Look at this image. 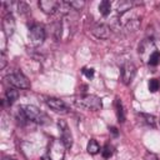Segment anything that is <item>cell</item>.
Here are the masks:
<instances>
[{
  "instance_id": "obj_18",
  "label": "cell",
  "mask_w": 160,
  "mask_h": 160,
  "mask_svg": "<svg viewBox=\"0 0 160 160\" xmlns=\"http://www.w3.org/2000/svg\"><path fill=\"white\" fill-rule=\"evenodd\" d=\"M99 11L102 16H108L111 11V4L109 0H102L100 4H99Z\"/></svg>"
},
{
  "instance_id": "obj_12",
  "label": "cell",
  "mask_w": 160,
  "mask_h": 160,
  "mask_svg": "<svg viewBox=\"0 0 160 160\" xmlns=\"http://www.w3.org/2000/svg\"><path fill=\"white\" fill-rule=\"evenodd\" d=\"M91 34L98 39H108L111 34V28L106 24H96L91 29Z\"/></svg>"
},
{
  "instance_id": "obj_10",
  "label": "cell",
  "mask_w": 160,
  "mask_h": 160,
  "mask_svg": "<svg viewBox=\"0 0 160 160\" xmlns=\"http://www.w3.org/2000/svg\"><path fill=\"white\" fill-rule=\"evenodd\" d=\"M58 126L60 129V132H61V141L64 142L65 148L69 149L71 148L72 145V136H71V132L68 128V124L64 121V120H59L58 121Z\"/></svg>"
},
{
  "instance_id": "obj_14",
  "label": "cell",
  "mask_w": 160,
  "mask_h": 160,
  "mask_svg": "<svg viewBox=\"0 0 160 160\" xmlns=\"http://www.w3.org/2000/svg\"><path fill=\"white\" fill-rule=\"evenodd\" d=\"M132 6H134V2L132 1H130V0H121L116 5V11H118L119 15H122L126 11H129Z\"/></svg>"
},
{
  "instance_id": "obj_9",
  "label": "cell",
  "mask_w": 160,
  "mask_h": 160,
  "mask_svg": "<svg viewBox=\"0 0 160 160\" xmlns=\"http://www.w3.org/2000/svg\"><path fill=\"white\" fill-rule=\"evenodd\" d=\"M46 105L51 110H54L55 112H59V114H68L69 112L68 105L61 99H58V98H48L46 99Z\"/></svg>"
},
{
  "instance_id": "obj_17",
  "label": "cell",
  "mask_w": 160,
  "mask_h": 160,
  "mask_svg": "<svg viewBox=\"0 0 160 160\" xmlns=\"http://www.w3.org/2000/svg\"><path fill=\"white\" fill-rule=\"evenodd\" d=\"M5 95H6V100H8V102L11 105V104H14V102L18 100V98H19V91H18L16 89L9 88V89L6 90V92H5Z\"/></svg>"
},
{
  "instance_id": "obj_5",
  "label": "cell",
  "mask_w": 160,
  "mask_h": 160,
  "mask_svg": "<svg viewBox=\"0 0 160 160\" xmlns=\"http://www.w3.org/2000/svg\"><path fill=\"white\" fill-rule=\"evenodd\" d=\"M65 145L64 142L60 140H52L50 146H49V150H48V155L50 156L51 160H62L64 159V155H65Z\"/></svg>"
},
{
  "instance_id": "obj_19",
  "label": "cell",
  "mask_w": 160,
  "mask_h": 160,
  "mask_svg": "<svg viewBox=\"0 0 160 160\" xmlns=\"http://www.w3.org/2000/svg\"><path fill=\"white\" fill-rule=\"evenodd\" d=\"M88 152L90 155H96L99 151H100V145L98 144V141L95 139H91L89 142H88V148H86Z\"/></svg>"
},
{
  "instance_id": "obj_22",
  "label": "cell",
  "mask_w": 160,
  "mask_h": 160,
  "mask_svg": "<svg viewBox=\"0 0 160 160\" xmlns=\"http://www.w3.org/2000/svg\"><path fill=\"white\" fill-rule=\"evenodd\" d=\"M68 4H69V6L71 8V9H74V10H81L84 6H85V1L84 0H78V1H68Z\"/></svg>"
},
{
  "instance_id": "obj_31",
  "label": "cell",
  "mask_w": 160,
  "mask_h": 160,
  "mask_svg": "<svg viewBox=\"0 0 160 160\" xmlns=\"http://www.w3.org/2000/svg\"><path fill=\"white\" fill-rule=\"evenodd\" d=\"M8 160H16V159H8Z\"/></svg>"
},
{
  "instance_id": "obj_27",
  "label": "cell",
  "mask_w": 160,
  "mask_h": 160,
  "mask_svg": "<svg viewBox=\"0 0 160 160\" xmlns=\"http://www.w3.org/2000/svg\"><path fill=\"white\" fill-rule=\"evenodd\" d=\"M19 12H21V14H25V12H28L30 9H29V6H28V4H25V2H19Z\"/></svg>"
},
{
  "instance_id": "obj_6",
  "label": "cell",
  "mask_w": 160,
  "mask_h": 160,
  "mask_svg": "<svg viewBox=\"0 0 160 160\" xmlns=\"http://www.w3.org/2000/svg\"><path fill=\"white\" fill-rule=\"evenodd\" d=\"M6 81L12 85L16 89H29L30 88V81L29 79L21 74V72H12L6 76Z\"/></svg>"
},
{
  "instance_id": "obj_29",
  "label": "cell",
  "mask_w": 160,
  "mask_h": 160,
  "mask_svg": "<svg viewBox=\"0 0 160 160\" xmlns=\"http://www.w3.org/2000/svg\"><path fill=\"white\" fill-rule=\"evenodd\" d=\"M109 130H110V132H111L114 136H118V134H119V132H118V129H116V128L111 126V128H109Z\"/></svg>"
},
{
  "instance_id": "obj_30",
  "label": "cell",
  "mask_w": 160,
  "mask_h": 160,
  "mask_svg": "<svg viewBox=\"0 0 160 160\" xmlns=\"http://www.w3.org/2000/svg\"><path fill=\"white\" fill-rule=\"evenodd\" d=\"M40 160H51V159H50V156H49V155L46 154V155H44V156H42V158H41Z\"/></svg>"
},
{
  "instance_id": "obj_24",
  "label": "cell",
  "mask_w": 160,
  "mask_h": 160,
  "mask_svg": "<svg viewBox=\"0 0 160 160\" xmlns=\"http://www.w3.org/2000/svg\"><path fill=\"white\" fill-rule=\"evenodd\" d=\"M101 154H102V158H104V159H110L111 155H112V148L109 146V145H106V146L102 149Z\"/></svg>"
},
{
  "instance_id": "obj_8",
  "label": "cell",
  "mask_w": 160,
  "mask_h": 160,
  "mask_svg": "<svg viewBox=\"0 0 160 160\" xmlns=\"http://www.w3.org/2000/svg\"><path fill=\"white\" fill-rule=\"evenodd\" d=\"M40 10L46 14V15H54L59 9H60V5L61 2L60 1H56V0H40L38 2Z\"/></svg>"
},
{
  "instance_id": "obj_11",
  "label": "cell",
  "mask_w": 160,
  "mask_h": 160,
  "mask_svg": "<svg viewBox=\"0 0 160 160\" xmlns=\"http://www.w3.org/2000/svg\"><path fill=\"white\" fill-rule=\"evenodd\" d=\"M15 29H16V24H15L14 16L11 14L5 15L4 19H2V31H4L5 36L6 38H10L14 34Z\"/></svg>"
},
{
  "instance_id": "obj_7",
  "label": "cell",
  "mask_w": 160,
  "mask_h": 160,
  "mask_svg": "<svg viewBox=\"0 0 160 160\" xmlns=\"http://www.w3.org/2000/svg\"><path fill=\"white\" fill-rule=\"evenodd\" d=\"M136 74V66L131 61H126L121 65V80L125 85H129Z\"/></svg>"
},
{
  "instance_id": "obj_28",
  "label": "cell",
  "mask_w": 160,
  "mask_h": 160,
  "mask_svg": "<svg viewBox=\"0 0 160 160\" xmlns=\"http://www.w3.org/2000/svg\"><path fill=\"white\" fill-rule=\"evenodd\" d=\"M0 60H1V64H0V69L2 70V69L5 68V65H6V58H5V54H4V51H1V55H0Z\"/></svg>"
},
{
  "instance_id": "obj_23",
  "label": "cell",
  "mask_w": 160,
  "mask_h": 160,
  "mask_svg": "<svg viewBox=\"0 0 160 160\" xmlns=\"http://www.w3.org/2000/svg\"><path fill=\"white\" fill-rule=\"evenodd\" d=\"M159 62H160V52H159V51H155V52L150 56L148 64H149L150 66H156Z\"/></svg>"
},
{
  "instance_id": "obj_26",
  "label": "cell",
  "mask_w": 160,
  "mask_h": 160,
  "mask_svg": "<svg viewBox=\"0 0 160 160\" xmlns=\"http://www.w3.org/2000/svg\"><path fill=\"white\" fill-rule=\"evenodd\" d=\"M142 160H159V158H158V155H156V154H154V152H150V151H148V152H146V154L144 155Z\"/></svg>"
},
{
  "instance_id": "obj_15",
  "label": "cell",
  "mask_w": 160,
  "mask_h": 160,
  "mask_svg": "<svg viewBox=\"0 0 160 160\" xmlns=\"http://www.w3.org/2000/svg\"><path fill=\"white\" fill-rule=\"evenodd\" d=\"M115 112H116V118H118L119 122H124L125 121V112H124L122 104L119 99H115Z\"/></svg>"
},
{
  "instance_id": "obj_13",
  "label": "cell",
  "mask_w": 160,
  "mask_h": 160,
  "mask_svg": "<svg viewBox=\"0 0 160 160\" xmlns=\"http://www.w3.org/2000/svg\"><path fill=\"white\" fill-rule=\"evenodd\" d=\"M148 38L151 40H160V24L159 22H152L148 26L146 29Z\"/></svg>"
},
{
  "instance_id": "obj_25",
  "label": "cell",
  "mask_w": 160,
  "mask_h": 160,
  "mask_svg": "<svg viewBox=\"0 0 160 160\" xmlns=\"http://www.w3.org/2000/svg\"><path fill=\"white\" fill-rule=\"evenodd\" d=\"M94 72H95V71H94L92 68H84V69H82V74H84L88 79H91V78L94 76Z\"/></svg>"
},
{
  "instance_id": "obj_20",
  "label": "cell",
  "mask_w": 160,
  "mask_h": 160,
  "mask_svg": "<svg viewBox=\"0 0 160 160\" xmlns=\"http://www.w3.org/2000/svg\"><path fill=\"white\" fill-rule=\"evenodd\" d=\"M140 118L142 119V121L149 125V126H155L156 125V118L154 115H150V114H140Z\"/></svg>"
},
{
  "instance_id": "obj_1",
  "label": "cell",
  "mask_w": 160,
  "mask_h": 160,
  "mask_svg": "<svg viewBox=\"0 0 160 160\" xmlns=\"http://www.w3.org/2000/svg\"><path fill=\"white\" fill-rule=\"evenodd\" d=\"M74 104L79 108L91 110V111H98L102 108V101L99 96L92 95V94H82L78 95L74 98Z\"/></svg>"
},
{
  "instance_id": "obj_4",
  "label": "cell",
  "mask_w": 160,
  "mask_h": 160,
  "mask_svg": "<svg viewBox=\"0 0 160 160\" xmlns=\"http://www.w3.org/2000/svg\"><path fill=\"white\" fill-rule=\"evenodd\" d=\"M29 39L31 40L32 45L38 46L41 45L45 40V29L40 24H31L29 28Z\"/></svg>"
},
{
  "instance_id": "obj_16",
  "label": "cell",
  "mask_w": 160,
  "mask_h": 160,
  "mask_svg": "<svg viewBox=\"0 0 160 160\" xmlns=\"http://www.w3.org/2000/svg\"><path fill=\"white\" fill-rule=\"evenodd\" d=\"M139 28H140V20L139 19H132V20L128 21L124 26L126 32H135L136 30H139Z\"/></svg>"
},
{
  "instance_id": "obj_2",
  "label": "cell",
  "mask_w": 160,
  "mask_h": 160,
  "mask_svg": "<svg viewBox=\"0 0 160 160\" xmlns=\"http://www.w3.org/2000/svg\"><path fill=\"white\" fill-rule=\"evenodd\" d=\"M22 110H24V112H25V115H26V118H28V120H31V121H34V122H36V124H48L49 122V118H48V115L45 114V112H42L39 108H36L35 105H25L24 108H22Z\"/></svg>"
},
{
  "instance_id": "obj_3",
  "label": "cell",
  "mask_w": 160,
  "mask_h": 160,
  "mask_svg": "<svg viewBox=\"0 0 160 160\" xmlns=\"http://www.w3.org/2000/svg\"><path fill=\"white\" fill-rule=\"evenodd\" d=\"M155 51H158V50H156V45H155L154 40H151V39H149V38L144 39V40L139 44L138 52H139V56L141 58V60H142L144 62H148L149 59H150V56H151Z\"/></svg>"
},
{
  "instance_id": "obj_21",
  "label": "cell",
  "mask_w": 160,
  "mask_h": 160,
  "mask_svg": "<svg viewBox=\"0 0 160 160\" xmlns=\"http://www.w3.org/2000/svg\"><path fill=\"white\" fill-rule=\"evenodd\" d=\"M148 88H149V91L150 92H156L160 88V82L158 79H150L149 80V84H148Z\"/></svg>"
}]
</instances>
